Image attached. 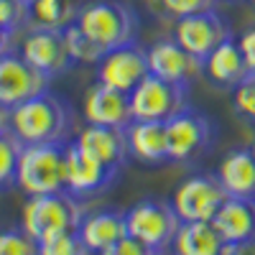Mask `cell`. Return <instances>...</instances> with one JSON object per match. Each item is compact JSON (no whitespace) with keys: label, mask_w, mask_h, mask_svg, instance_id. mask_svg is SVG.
Wrapping results in <instances>:
<instances>
[{"label":"cell","mask_w":255,"mask_h":255,"mask_svg":"<svg viewBox=\"0 0 255 255\" xmlns=\"http://www.w3.org/2000/svg\"><path fill=\"white\" fill-rule=\"evenodd\" d=\"M74 128L69 102L54 92H41L8 110V130L20 143H67Z\"/></svg>","instance_id":"6da1fadb"},{"label":"cell","mask_w":255,"mask_h":255,"mask_svg":"<svg viewBox=\"0 0 255 255\" xmlns=\"http://www.w3.org/2000/svg\"><path fill=\"white\" fill-rule=\"evenodd\" d=\"M74 23L102 51L133 44L140 28L138 13L123 0H95L82 5Z\"/></svg>","instance_id":"7a4b0ae2"},{"label":"cell","mask_w":255,"mask_h":255,"mask_svg":"<svg viewBox=\"0 0 255 255\" xmlns=\"http://www.w3.org/2000/svg\"><path fill=\"white\" fill-rule=\"evenodd\" d=\"M67 143H23L15 186L26 197L67 189Z\"/></svg>","instance_id":"3957f363"},{"label":"cell","mask_w":255,"mask_h":255,"mask_svg":"<svg viewBox=\"0 0 255 255\" xmlns=\"http://www.w3.org/2000/svg\"><path fill=\"white\" fill-rule=\"evenodd\" d=\"M82 220H84V209L79 199L72 197L67 189L28 197L23 204V212H20V227L36 243L61 235V232H74L79 230Z\"/></svg>","instance_id":"277c9868"},{"label":"cell","mask_w":255,"mask_h":255,"mask_svg":"<svg viewBox=\"0 0 255 255\" xmlns=\"http://www.w3.org/2000/svg\"><path fill=\"white\" fill-rule=\"evenodd\" d=\"M166 135H168V161L194 163L212 151L217 138V123L202 110L186 105L181 113H176L166 123Z\"/></svg>","instance_id":"5b68a950"},{"label":"cell","mask_w":255,"mask_h":255,"mask_svg":"<svg viewBox=\"0 0 255 255\" xmlns=\"http://www.w3.org/2000/svg\"><path fill=\"white\" fill-rule=\"evenodd\" d=\"M125 225L130 238L140 240L143 245L153 248L163 255V250L174 243L176 232L181 227V217L176 215L174 204L168 199L148 197V199L135 202L125 212Z\"/></svg>","instance_id":"8992f818"},{"label":"cell","mask_w":255,"mask_h":255,"mask_svg":"<svg viewBox=\"0 0 255 255\" xmlns=\"http://www.w3.org/2000/svg\"><path fill=\"white\" fill-rule=\"evenodd\" d=\"M189 105V87L158 74H148L130 92L133 120H161L168 123Z\"/></svg>","instance_id":"52a82bcc"},{"label":"cell","mask_w":255,"mask_h":255,"mask_svg":"<svg viewBox=\"0 0 255 255\" xmlns=\"http://www.w3.org/2000/svg\"><path fill=\"white\" fill-rule=\"evenodd\" d=\"M227 197L230 194L217 179V174H197L184 179L176 186L171 204L181 222H197V220H215L217 209L225 204Z\"/></svg>","instance_id":"ba28073f"},{"label":"cell","mask_w":255,"mask_h":255,"mask_svg":"<svg viewBox=\"0 0 255 255\" xmlns=\"http://www.w3.org/2000/svg\"><path fill=\"white\" fill-rule=\"evenodd\" d=\"M151 74L148 67V51L140 49L135 41L118 49L105 51L97 61V82L108 84L113 90L130 95L138 84Z\"/></svg>","instance_id":"9c48e42d"},{"label":"cell","mask_w":255,"mask_h":255,"mask_svg":"<svg viewBox=\"0 0 255 255\" xmlns=\"http://www.w3.org/2000/svg\"><path fill=\"white\" fill-rule=\"evenodd\" d=\"M20 56L49 79L69 72L77 64L67 44V33L59 28H31V33L23 38Z\"/></svg>","instance_id":"30bf717a"},{"label":"cell","mask_w":255,"mask_h":255,"mask_svg":"<svg viewBox=\"0 0 255 255\" xmlns=\"http://www.w3.org/2000/svg\"><path fill=\"white\" fill-rule=\"evenodd\" d=\"M46 90H49V77L41 74L36 67H31L23 56L10 51L0 56V105L5 110Z\"/></svg>","instance_id":"8fae6325"},{"label":"cell","mask_w":255,"mask_h":255,"mask_svg":"<svg viewBox=\"0 0 255 255\" xmlns=\"http://www.w3.org/2000/svg\"><path fill=\"white\" fill-rule=\"evenodd\" d=\"M230 36H232V31L227 26V20L215 8L176 18V28H174V38L186 51L199 56L202 61Z\"/></svg>","instance_id":"7c38bea8"},{"label":"cell","mask_w":255,"mask_h":255,"mask_svg":"<svg viewBox=\"0 0 255 255\" xmlns=\"http://www.w3.org/2000/svg\"><path fill=\"white\" fill-rule=\"evenodd\" d=\"M118 171L120 168L108 166L95 156L84 153L74 140L67 143V191L72 197L87 199L100 194L115 181Z\"/></svg>","instance_id":"4fadbf2b"},{"label":"cell","mask_w":255,"mask_h":255,"mask_svg":"<svg viewBox=\"0 0 255 255\" xmlns=\"http://www.w3.org/2000/svg\"><path fill=\"white\" fill-rule=\"evenodd\" d=\"M148 67H151V74L186 84V87H191L204 74V61L191 51H186L176 38L156 41L148 49Z\"/></svg>","instance_id":"5bb4252c"},{"label":"cell","mask_w":255,"mask_h":255,"mask_svg":"<svg viewBox=\"0 0 255 255\" xmlns=\"http://www.w3.org/2000/svg\"><path fill=\"white\" fill-rule=\"evenodd\" d=\"M84 118L92 125L128 128L133 123L130 95L97 82L87 90V95H84Z\"/></svg>","instance_id":"9a60e30c"},{"label":"cell","mask_w":255,"mask_h":255,"mask_svg":"<svg viewBox=\"0 0 255 255\" xmlns=\"http://www.w3.org/2000/svg\"><path fill=\"white\" fill-rule=\"evenodd\" d=\"M74 143L84 153L95 156L97 161L120 168L130 158V148H128V128H110V125H92L82 128Z\"/></svg>","instance_id":"2e32d148"},{"label":"cell","mask_w":255,"mask_h":255,"mask_svg":"<svg viewBox=\"0 0 255 255\" xmlns=\"http://www.w3.org/2000/svg\"><path fill=\"white\" fill-rule=\"evenodd\" d=\"M128 148H130V158H135L145 166L166 163L168 161L166 123H161V120H133L128 125Z\"/></svg>","instance_id":"e0dca14e"},{"label":"cell","mask_w":255,"mask_h":255,"mask_svg":"<svg viewBox=\"0 0 255 255\" xmlns=\"http://www.w3.org/2000/svg\"><path fill=\"white\" fill-rule=\"evenodd\" d=\"M79 238L87 245L92 255H100L108 248H113L118 240L128 235V225H125V212H113V209H102L84 215L79 225Z\"/></svg>","instance_id":"ac0fdd59"},{"label":"cell","mask_w":255,"mask_h":255,"mask_svg":"<svg viewBox=\"0 0 255 255\" xmlns=\"http://www.w3.org/2000/svg\"><path fill=\"white\" fill-rule=\"evenodd\" d=\"M204 74L222 90H235L238 84L250 74L243 51L238 46V38H225L222 44L204 59Z\"/></svg>","instance_id":"d6986e66"},{"label":"cell","mask_w":255,"mask_h":255,"mask_svg":"<svg viewBox=\"0 0 255 255\" xmlns=\"http://www.w3.org/2000/svg\"><path fill=\"white\" fill-rule=\"evenodd\" d=\"M212 222H215L217 232L225 238V243L255 238V199L227 197Z\"/></svg>","instance_id":"ffe728a7"},{"label":"cell","mask_w":255,"mask_h":255,"mask_svg":"<svg viewBox=\"0 0 255 255\" xmlns=\"http://www.w3.org/2000/svg\"><path fill=\"white\" fill-rule=\"evenodd\" d=\"M215 174L222 181V186L227 189L230 197L255 199V156H253V151L240 148V151L227 153Z\"/></svg>","instance_id":"44dd1931"},{"label":"cell","mask_w":255,"mask_h":255,"mask_svg":"<svg viewBox=\"0 0 255 255\" xmlns=\"http://www.w3.org/2000/svg\"><path fill=\"white\" fill-rule=\"evenodd\" d=\"M171 248L174 255H222L225 238L217 232L212 220L181 222Z\"/></svg>","instance_id":"7402d4cb"},{"label":"cell","mask_w":255,"mask_h":255,"mask_svg":"<svg viewBox=\"0 0 255 255\" xmlns=\"http://www.w3.org/2000/svg\"><path fill=\"white\" fill-rule=\"evenodd\" d=\"M79 5L74 0H31L28 23L31 28H59L64 31L77 20Z\"/></svg>","instance_id":"603a6c76"},{"label":"cell","mask_w":255,"mask_h":255,"mask_svg":"<svg viewBox=\"0 0 255 255\" xmlns=\"http://www.w3.org/2000/svg\"><path fill=\"white\" fill-rule=\"evenodd\" d=\"M20 151H23V143L18 140L15 133H10V130L0 133V191H5L15 184Z\"/></svg>","instance_id":"cb8c5ba5"},{"label":"cell","mask_w":255,"mask_h":255,"mask_svg":"<svg viewBox=\"0 0 255 255\" xmlns=\"http://www.w3.org/2000/svg\"><path fill=\"white\" fill-rule=\"evenodd\" d=\"M38 255H92L87 250V245L82 243L79 232H61L49 240L38 243Z\"/></svg>","instance_id":"d4e9b609"},{"label":"cell","mask_w":255,"mask_h":255,"mask_svg":"<svg viewBox=\"0 0 255 255\" xmlns=\"http://www.w3.org/2000/svg\"><path fill=\"white\" fill-rule=\"evenodd\" d=\"M0 255H38V243L23 227L0 230Z\"/></svg>","instance_id":"484cf974"},{"label":"cell","mask_w":255,"mask_h":255,"mask_svg":"<svg viewBox=\"0 0 255 255\" xmlns=\"http://www.w3.org/2000/svg\"><path fill=\"white\" fill-rule=\"evenodd\" d=\"M64 33H67V44H69V51H72V56H74V61L77 64H97L100 61V56L105 54L100 46H95L92 41L84 36L79 28H77V23H72V26H67L64 28Z\"/></svg>","instance_id":"4316f807"},{"label":"cell","mask_w":255,"mask_h":255,"mask_svg":"<svg viewBox=\"0 0 255 255\" xmlns=\"http://www.w3.org/2000/svg\"><path fill=\"white\" fill-rule=\"evenodd\" d=\"M232 100H235V110L253 120L255 115V74H248L238 87H235V95H232Z\"/></svg>","instance_id":"83f0119b"},{"label":"cell","mask_w":255,"mask_h":255,"mask_svg":"<svg viewBox=\"0 0 255 255\" xmlns=\"http://www.w3.org/2000/svg\"><path fill=\"white\" fill-rule=\"evenodd\" d=\"M161 5L168 15L184 18V15L202 13V10H212L217 5V0H161Z\"/></svg>","instance_id":"f1b7e54d"},{"label":"cell","mask_w":255,"mask_h":255,"mask_svg":"<svg viewBox=\"0 0 255 255\" xmlns=\"http://www.w3.org/2000/svg\"><path fill=\"white\" fill-rule=\"evenodd\" d=\"M100 255H161V253L153 250V248H148V245H143L140 240H135L130 235H125L123 240H118L113 248H108Z\"/></svg>","instance_id":"f546056e"},{"label":"cell","mask_w":255,"mask_h":255,"mask_svg":"<svg viewBox=\"0 0 255 255\" xmlns=\"http://www.w3.org/2000/svg\"><path fill=\"white\" fill-rule=\"evenodd\" d=\"M238 46L243 51V59L248 64L250 74H255V28H248L240 38H238Z\"/></svg>","instance_id":"4dcf8cb0"},{"label":"cell","mask_w":255,"mask_h":255,"mask_svg":"<svg viewBox=\"0 0 255 255\" xmlns=\"http://www.w3.org/2000/svg\"><path fill=\"white\" fill-rule=\"evenodd\" d=\"M222 255H255V238H250V240H235V243H225Z\"/></svg>","instance_id":"1f68e13d"},{"label":"cell","mask_w":255,"mask_h":255,"mask_svg":"<svg viewBox=\"0 0 255 255\" xmlns=\"http://www.w3.org/2000/svg\"><path fill=\"white\" fill-rule=\"evenodd\" d=\"M10 36H13V31H8L5 26H0V56L8 51V46H10Z\"/></svg>","instance_id":"d6a6232c"},{"label":"cell","mask_w":255,"mask_h":255,"mask_svg":"<svg viewBox=\"0 0 255 255\" xmlns=\"http://www.w3.org/2000/svg\"><path fill=\"white\" fill-rule=\"evenodd\" d=\"M3 130H8V110L0 105V133H3Z\"/></svg>","instance_id":"836d02e7"},{"label":"cell","mask_w":255,"mask_h":255,"mask_svg":"<svg viewBox=\"0 0 255 255\" xmlns=\"http://www.w3.org/2000/svg\"><path fill=\"white\" fill-rule=\"evenodd\" d=\"M15 3H20V5H26V8H28V3H31V0H15Z\"/></svg>","instance_id":"e575fe53"},{"label":"cell","mask_w":255,"mask_h":255,"mask_svg":"<svg viewBox=\"0 0 255 255\" xmlns=\"http://www.w3.org/2000/svg\"><path fill=\"white\" fill-rule=\"evenodd\" d=\"M250 151H253V156H255V143H253V148H250Z\"/></svg>","instance_id":"d590c367"},{"label":"cell","mask_w":255,"mask_h":255,"mask_svg":"<svg viewBox=\"0 0 255 255\" xmlns=\"http://www.w3.org/2000/svg\"><path fill=\"white\" fill-rule=\"evenodd\" d=\"M250 3H253V5H255V0H250Z\"/></svg>","instance_id":"8d00e7d4"},{"label":"cell","mask_w":255,"mask_h":255,"mask_svg":"<svg viewBox=\"0 0 255 255\" xmlns=\"http://www.w3.org/2000/svg\"><path fill=\"white\" fill-rule=\"evenodd\" d=\"M253 123H255V115H253Z\"/></svg>","instance_id":"74e56055"}]
</instances>
